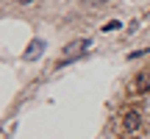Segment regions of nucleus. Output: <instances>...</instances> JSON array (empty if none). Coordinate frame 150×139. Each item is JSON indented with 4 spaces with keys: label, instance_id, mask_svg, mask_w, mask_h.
Segmentation results:
<instances>
[{
    "label": "nucleus",
    "instance_id": "nucleus-1",
    "mask_svg": "<svg viewBox=\"0 0 150 139\" xmlns=\"http://www.w3.org/2000/svg\"><path fill=\"white\" fill-rule=\"evenodd\" d=\"M139 125H142V114L136 111V109H131V111L122 114V131H125V134H134V131H139Z\"/></svg>",
    "mask_w": 150,
    "mask_h": 139
},
{
    "label": "nucleus",
    "instance_id": "nucleus-2",
    "mask_svg": "<svg viewBox=\"0 0 150 139\" xmlns=\"http://www.w3.org/2000/svg\"><path fill=\"white\" fill-rule=\"evenodd\" d=\"M42 53H45V42H42V39H31V45H28V50L22 53V59L33 61V59H39Z\"/></svg>",
    "mask_w": 150,
    "mask_h": 139
},
{
    "label": "nucleus",
    "instance_id": "nucleus-3",
    "mask_svg": "<svg viewBox=\"0 0 150 139\" xmlns=\"http://www.w3.org/2000/svg\"><path fill=\"white\" fill-rule=\"evenodd\" d=\"M89 39H75V42H70V45H67V48H64V56H67V59H70V56H75V53H86V50H89Z\"/></svg>",
    "mask_w": 150,
    "mask_h": 139
},
{
    "label": "nucleus",
    "instance_id": "nucleus-4",
    "mask_svg": "<svg viewBox=\"0 0 150 139\" xmlns=\"http://www.w3.org/2000/svg\"><path fill=\"white\" fill-rule=\"evenodd\" d=\"M147 89H150V78H147V75H136L134 84H131V92L139 95V92H147Z\"/></svg>",
    "mask_w": 150,
    "mask_h": 139
},
{
    "label": "nucleus",
    "instance_id": "nucleus-5",
    "mask_svg": "<svg viewBox=\"0 0 150 139\" xmlns=\"http://www.w3.org/2000/svg\"><path fill=\"white\" fill-rule=\"evenodd\" d=\"M117 28H122V22H120V20H111V22L103 25V31H117Z\"/></svg>",
    "mask_w": 150,
    "mask_h": 139
},
{
    "label": "nucleus",
    "instance_id": "nucleus-6",
    "mask_svg": "<svg viewBox=\"0 0 150 139\" xmlns=\"http://www.w3.org/2000/svg\"><path fill=\"white\" fill-rule=\"evenodd\" d=\"M17 6H22V9H25V6H33V3H39V0H14Z\"/></svg>",
    "mask_w": 150,
    "mask_h": 139
},
{
    "label": "nucleus",
    "instance_id": "nucleus-7",
    "mask_svg": "<svg viewBox=\"0 0 150 139\" xmlns=\"http://www.w3.org/2000/svg\"><path fill=\"white\" fill-rule=\"evenodd\" d=\"M95 3H108V0H95Z\"/></svg>",
    "mask_w": 150,
    "mask_h": 139
},
{
    "label": "nucleus",
    "instance_id": "nucleus-8",
    "mask_svg": "<svg viewBox=\"0 0 150 139\" xmlns=\"http://www.w3.org/2000/svg\"><path fill=\"white\" fill-rule=\"evenodd\" d=\"M131 139H136V136H131Z\"/></svg>",
    "mask_w": 150,
    "mask_h": 139
}]
</instances>
